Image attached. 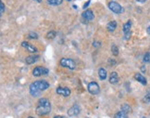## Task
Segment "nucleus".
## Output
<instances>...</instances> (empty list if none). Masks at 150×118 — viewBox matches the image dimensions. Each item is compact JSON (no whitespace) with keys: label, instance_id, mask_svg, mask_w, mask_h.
<instances>
[{"label":"nucleus","instance_id":"2f4dec72","mask_svg":"<svg viewBox=\"0 0 150 118\" xmlns=\"http://www.w3.org/2000/svg\"><path fill=\"white\" fill-rule=\"evenodd\" d=\"M28 118H34V117H28Z\"/></svg>","mask_w":150,"mask_h":118},{"label":"nucleus","instance_id":"f257e3e1","mask_svg":"<svg viewBox=\"0 0 150 118\" xmlns=\"http://www.w3.org/2000/svg\"><path fill=\"white\" fill-rule=\"evenodd\" d=\"M48 87H49V84L46 80L35 81V82L30 85V93L32 96L38 97L41 95L42 91L46 90Z\"/></svg>","mask_w":150,"mask_h":118},{"label":"nucleus","instance_id":"7c9ffc66","mask_svg":"<svg viewBox=\"0 0 150 118\" xmlns=\"http://www.w3.org/2000/svg\"><path fill=\"white\" fill-rule=\"evenodd\" d=\"M34 1H36V2H39V3H40V2H42V0H34Z\"/></svg>","mask_w":150,"mask_h":118},{"label":"nucleus","instance_id":"0eeeda50","mask_svg":"<svg viewBox=\"0 0 150 118\" xmlns=\"http://www.w3.org/2000/svg\"><path fill=\"white\" fill-rule=\"evenodd\" d=\"M81 112V108L78 104H74L73 106H72L71 108L69 109V111H68V115H70V116H76V115H78L79 113Z\"/></svg>","mask_w":150,"mask_h":118},{"label":"nucleus","instance_id":"a211bd4d","mask_svg":"<svg viewBox=\"0 0 150 118\" xmlns=\"http://www.w3.org/2000/svg\"><path fill=\"white\" fill-rule=\"evenodd\" d=\"M114 118H128V115H127V113H124L122 111H120L119 113H117Z\"/></svg>","mask_w":150,"mask_h":118},{"label":"nucleus","instance_id":"dca6fc26","mask_svg":"<svg viewBox=\"0 0 150 118\" xmlns=\"http://www.w3.org/2000/svg\"><path fill=\"white\" fill-rule=\"evenodd\" d=\"M98 75L101 80H105L107 78V71L103 68H100L98 70Z\"/></svg>","mask_w":150,"mask_h":118},{"label":"nucleus","instance_id":"423d86ee","mask_svg":"<svg viewBox=\"0 0 150 118\" xmlns=\"http://www.w3.org/2000/svg\"><path fill=\"white\" fill-rule=\"evenodd\" d=\"M48 73H49L48 69L38 66L34 68V70L32 71V75H34V76H41V75H47Z\"/></svg>","mask_w":150,"mask_h":118},{"label":"nucleus","instance_id":"20e7f679","mask_svg":"<svg viewBox=\"0 0 150 118\" xmlns=\"http://www.w3.org/2000/svg\"><path fill=\"white\" fill-rule=\"evenodd\" d=\"M108 9L116 14H120L124 11L123 7H121L119 3L114 2V1H111V2L108 3Z\"/></svg>","mask_w":150,"mask_h":118},{"label":"nucleus","instance_id":"f8f14e48","mask_svg":"<svg viewBox=\"0 0 150 118\" xmlns=\"http://www.w3.org/2000/svg\"><path fill=\"white\" fill-rule=\"evenodd\" d=\"M109 82L111 84H118L119 83V76L118 74L115 72H112L110 76H109Z\"/></svg>","mask_w":150,"mask_h":118},{"label":"nucleus","instance_id":"393cba45","mask_svg":"<svg viewBox=\"0 0 150 118\" xmlns=\"http://www.w3.org/2000/svg\"><path fill=\"white\" fill-rule=\"evenodd\" d=\"M4 11H5V5H4L3 2H1V15L4 13Z\"/></svg>","mask_w":150,"mask_h":118},{"label":"nucleus","instance_id":"b1692460","mask_svg":"<svg viewBox=\"0 0 150 118\" xmlns=\"http://www.w3.org/2000/svg\"><path fill=\"white\" fill-rule=\"evenodd\" d=\"M144 62H150V53L149 52H147L144 56Z\"/></svg>","mask_w":150,"mask_h":118},{"label":"nucleus","instance_id":"9d476101","mask_svg":"<svg viewBox=\"0 0 150 118\" xmlns=\"http://www.w3.org/2000/svg\"><path fill=\"white\" fill-rule=\"evenodd\" d=\"M22 46L23 47H25L28 51L31 52V53H35V52H37V48L32 46V45L29 44L28 42H22Z\"/></svg>","mask_w":150,"mask_h":118},{"label":"nucleus","instance_id":"bb28decb","mask_svg":"<svg viewBox=\"0 0 150 118\" xmlns=\"http://www.w3.org/2000/svg\"><path fill=\"white\" fill-rule=\"evenodd\" d=\"M89 4H90V0H88V2H87V3H85V4H84V5H83V9H85L86 7H88Z\"/></svg>","mask_w":150,"mask_h":118},{"label":"nucleus","instance_id":"473e14b6","mask_svg":"<svg viewBox=\"0 0 150 118\" xmlns=\"http://www.w3.org/2000/svg\"><path fill=\"white\" fill-rule=\"evenodd\" d=\"M68 1H71V0H68Z\"/></svg>","mask_w":150,"mask_h":118},{"label":"nucleus","instance_id":"4468645a","mask_svg":"<svg viewBox=\"0 0 150 118\" xmlns=\"http://www.w3.org/2000/svg\"><path fill=\"white\" fill-rule=\"evenodd\" d=\"M131 28H132V22H131V21H128V22L123 25V33H124V35L132 34Z\"/></svg>","mask_w":150,"mask_h":118},{"label":"nucleus","instance_id":"c85d7f7f","mask_svg":"<svg viewBox=\"0 0 150 118\" xmlns=\"http://www.w3.org/2000/svg\"><path fill=\"white\" fill-rule=\"evenodd\" d=\"M54 118H63V116H61V115H56Z\"/></svg>","mask_w":150,"mask_h":118},{"label":"nucleus","instance_id":"39448f33","mask_svg":"<svg viewBox=\"0 0 150 118\" xmlns=\"http://www.w3.org/2000/svg\"><path fill=\"white\" fill-rule=\"evenodd\" d=\"M88 91L89 93H91L92 95H96L100 92V87L98 86V84L96 82H91L88 84Z\"/></svg>","mask_w":150,"mask_h":118},{"label":"nucleus","instance_id":"a878e982","mask_svg":"<svg viewBox=\"0 0 150 118\" xmlns=\"http://www.w3.org/2000/svg\"><path fill=\"white\" fill-rule=\"evenodd\" d=\"M100 45H101V43H99V42H94V43H93V46H94V47H99L100 46Z\"/></svg>","mask_w":150,"mask_h":118},{"label":"nucleus","instance_id":"2eb2a0df","mask_svg":"<svg viewBox=\"0 0 150 118\" xmlns=\"http://www.w3.org/2000/svg\"><path fill=\"white\" fill-rule=\"evenodd\" d=\"M107 28H108V30L109 32H114L116 30V28H117V22L115 21H112L110 22H108Z\"/></svg>","mask_w":150,"mask_h":118},{"label":"nucleus","instance_id":"4be33fe9","mask_svg":"<svg viewBox=\"0 0 150 118\" xmlns=\"http://www.w3.org/2000/svg\"><path fill=\"white\" fill-rule=\"evenodd\" d=\"M143 101H144V102H145V103L150 102V91L145 94V96L144 97V99H143Z\"/></svg>","mask_w":150,"mask_h":118},{"label":"nucleus","instance_id":"aec40b11","mask_svg":"<svg viewBox=\"0 0 150 118\" xmlns=\"http://www.w3.org/2000/svg\"><path fill=\"white\" fill-rule=\"evenodd\" d=\"M111 51H112L113 55H115V56L119 55V48H118V47L116 46V45H112V47H111Z\"/></svg>","mask_w":150,"mask_h":118},{"label":"nucleus","instance_id":"9b49d317","mask_svg":"<svg viewBox=\"0 0 150 118\" xmlns=\"http://www.w3.org/2000/svg\"><path fill=\"white\" fill-rule=\"evenodd\" d=\"M40 59V56L39 55H32V56H29L26 58V63L27 64H32L36 62L37 60Z\"/></svg>","mask_w":150,"mask_h":118},{"label":"nucleus","instance_id":"5701e85b","mask_svg":"<svg viewBox=\"0 0 150 118\" xmlns=\"http://www.w3.org/2000/svg\"><path fill=\"white\" fill-rule=\"evenodd\" d=\"M29 38L31 39H37L38 38V35L34 32H31L29 34Z\"/></svg>","mask_w":150,"mask_h":118},{"label":"nucleus","instance_id":"c756f323","mask_svg":"<svg viewBox=\"0 0 150 118\" xmlns=\"http://www.w3.org/2000/svg\"><path fill=\"white\" fill-rule=\"evenodd\" d=\"M147 33H148V34L150 35V26H149V27L147 28Z\"/></svg>","mask_w":150,"mask_h":118},{"label":"nucleus","instance_id":"6ab92c4d","mask_svg":"<svg viewBox=\"0 0 150 118\" xmlns=\"http://www.w3.org/2000/svg\"><path fill=\"white\" fill-rule=\"evenodd\" d=\"M63 0H47V3L52 6H59L62 3Z\"/></svg>","mask_w":150,"mask_h":118},{"label":"nucleus","instance_id":"cd10ccee","mask_svg":"<svg viewBox=\"0 0 150 118\" xmlns=\"http://www.w3.org/2000/svg\"><path fill=\"white\" fill-rule=\"evenodd\" d=\"M137 2H140V3H144V2H145L147 0H136Z\"/></svg>","mask_w":150,"mask_h":118},{"label":"nucleus","instance_id":"f03ea898","mask_svg":"<svg viewBox=\"0 0 150 118\" xmlns=\"http://www.w3.org/2000/svg\"><path fill=\"white\" fill-rule=\"evenodd\" d=\"M51 111V104L49 100L47 99L42 98L40 99L37 102V106H36V113L38 115H46Z\"/></svg>","mask_w":150,"mask_h":118},{"label":"nucleus","instance_id":"ddd939ff","mask_svg":"<svg viewBox=\"0 0 150 118\" xmlns=\"http://www.w3.org/2000/svg\"><path fill=\"white\" fill-rule=\"evenodd\" d=\"M135 78L138 81V82H140L142 85H144V86H145V85L147 84V79H145V77L141 74H136L135 75Z\"/></svg>","mask_w":150,"mask_h":118},{"label":"nucleus","instance_id":"7ed1b4c3","mask_svg":"<svg viewBox=\"0 0 150 118\" xmlns=\"http://www.w3.org/2000/svg\"><path fill=\"white\" fill-rule=\"evenodd\" d=\"M60 65H61L62 67H65V68H68L70 69V70H74L76 65H75V62L73 60L71 59H67V58H63L60 60Z\"/></svg>","mask_w":150,"mask_h":118},{"label":"nucleus","instance_id":"f3484780","mask_svg":"<svg viewBox=\"0 0 150 118\" xmlns=\"http://www.w3.org/2000/svg\"><path fill=\"white\" fill-rule=\"evenodd\" d=\"M121 111L124 112V113H126L127 115H128L129 113H131V112H132V108H131V106H130L129 104L124 103V104L121 105Z\"/></svg>","mask_w":150,"mask_h":118},{"label":"nucleus","instance_id":"6e6552de","mask_svg":"<svg viewBox=\"0 0 150 118\" xmlns=\"http://www.w3.org/2000/svg\"><path fill=\"white\" fill-rule=\"evenodd\" d=\"M82 17L85 22H90V21H93V20H94L95 16H94V13H93L92 10L87 9L82 14Z\"/></svg>","mask_w":150,"mask_h":118},{"label":"nucleus","instance_id":"412c9836","mask_svg":"<svg viewBox=\"0 0 150 118\" xmlns=\"http://www.w3.org/2000/svg\"><path fill=\"white\" fill-rule=\"evenodd\" d=\"M56 36V32L55 31H50L48 34L46 35V38L47 39H53Z\"/></svg>","mask_w":150,"mask_h":118},{"label":"nucleus","instance_id":"1a4fd4ad","mask_svg":"<svg viewBox=\"0 0 150 118\" xmlns=\"http://www.w3.org/2000/svg\"><path fill=\"white\" fill-rule=\"evenodd\" d=\"M56 92H57V94L62 95L64 97H69L71 95V90L68 87H58Z\"/></svg>","mask_w":150,"mask_h":118}]
</instances>
